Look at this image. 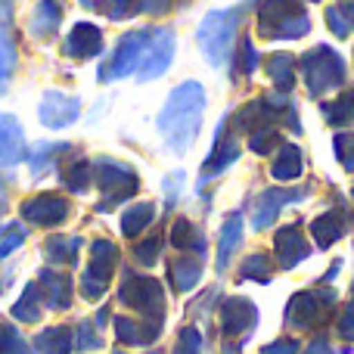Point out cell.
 <instances>
[{"instance_id":"20","label":"cell","mask_w":354,"mask_h":354,"mask_svg":"<svg viewBox=\"0 0 354 354\" xmlns=\"http://www.w3.org/2000/svg\"><path fill=\"white\" fill-rule=\"evenodd\" d=\"M174 280H177V289L180 292H187V289H193L196 286V280H199V261L196 258H189V255H183L180 261H174Z\"/></svg>"},{"instance_id":"9","label":"cell","mask_w":354,"mask_h":354,"mask_svg":"<svg viewBox=\"0 0 354 354\" xmlns=\"http://www.w3.org/2000/svg\"><path fill=\"white\" fill-rule=\"evenodd\" d=\"M78 112L81 109H78V100L75 97L50 91L41 103V122L47 124V128H66V124H72L75 118H78Z\"/></svg>"},{"instance_id":"21","label":"cell","mask_w":354,"mask_h":354,"mask_svg":"<svg viewBox=\"0 0 354 354\" xmlns=\"http://www.w3.org/2000/svg\"><path fill=\"white\" fill-rule=\"evenodd\" d=\"M301 171V156H299V149L295 147H286L280 153V159H277V165H274V177L277 180H289V177H299Z\"/></svg>"},{"instance_id":"24","label":"cell","mask_w":354,"mask_h":354,"mask_svg":"<svg viewBox=\"0 0 354 354\" xmlns=\"http://www.w3.org/2000/svg\"><path fill=\"white\" fill-rule=\"evenodd\" d=\"M311 230H314V236H317V243H320V245H330L333 239H339V233H342V221L333 218V212H326L324 218L314 221Z\"/></svg>"},{"instance_id":"32","label":"cell","mask_w":354,"mask_h":354,"mask_svg":"<svg viewBox=\"0 0 354 354\" xmlns=\"http://www.w3.org/2000/svg\"><path fill=\"white\" fill-rule=\"evenodd\" d=\"M351 19L348 16H345V10H342V6H336V10H330V28L333 31H336V35L339 37H345V35H348V31H351Z\"/></svg>"},{"instance_id":"22","label":"cell","mask_w":354,"mask_h":354,"mask_svg":"<svg viewBox=\"0 0 354 354\" xmlns=\"http://www.w3.org/2000/svg\"><path fill=\"white\" fill-rule=\"evenodd\" d=\"M12 314H16L19 320H25V324H35V320L41 317V308H37V286H35V283H28V286H25V295L19 299V305L12 308Z\"/></svg>"},{"instance_id":"25","label":"cell","mask_w":354,"mask_h":354,"mask_svg":"<svg viewBox=\"0 0 354 354\" xmlns=\"http://www.w3.org/2000/svg\"><path fill=\"white\" fill-rule=\"evenodd\" d=\"M268 72H270V78L277 81V87H283V91H289V87H292V59H289L286 53L274 56V59H270V66H268Z\"/></svg>"},{"instance_id":"12","label":"cell","mask_w":354,"mask_h":354,"mask_svg":"<svg viewBox=\"0 0 354 354\" xmlns=\"http://www.w3.org/2000/svg\"><path fill=\"white\" fill-rule=\"evenodd\" d=\"M100 47H103V35H100L97 25H87V22L75 25L72 35H68V41H66V53L78 56V59H91V56H97Z\"/></svg>"},{"instance_id":"1","label":"cell","mask_w":354,"mask_h":354,"mask_svg":"<svg viewBox=\"0 0 354 354\" xmlns=\"http://www.w3.org/2000/svg\"><path fill=\"white\" fill-rule=\"evenodd\" d=\"M202 109H205V91H202V84L187 81V84L171 91L165 109L159 112V131L174 153H187L193 147L196 134H199V124H202Z\"/></svg>"},{"instance_id":"6","label":"cell","mask_w":354,"mask_h":354,"mask_svg":"<svg viewBox=\"0 0 354 354\" xmlns=\"http://www.w3.org/2000/svg\"><path fill=\"white\" fill-rule=\"evenodd\" d=\"M97 183L106 189H112V196H106L103 205L100 208H112V202L115 199H124V196H131L137 189V177L128 171L124 165H118V162H97Z\"/></svg>"},{"instance_id":"4","label":"cell","mask_w":354,"mask_h":354,"mask_svg":"<svg viewBox=\"0 0 354 354\" xmlns=\"http://www.w3.org/2000/svg\"><path fill=\"white\" fill-rule=\"evenodd\" d=\"M342 59L330 47H317L314 53L305 56V81L311 87V93H324L333 84H342Z\"/></svg>"},{"instance_id":"10","label":"cell","mask_w":354,"mask_h":354,"mask_svg":"<svg viewBox=\"0 0 354 354\" xmlns=\"http://www.w3.org/2000/svg\"><path fill=\"white\" fill-rule=\"evenodd\" d=\"M122 301L140 308V311H156L162 314V289L156 280H147V277H131L122 289Z\"/></svg>"},{"instance_id":"3","label":"cell","mask_w":354,"mask_h":354,"mask_svg":"<svg viewBox=\"0 0 354 354\" xmlns=\"http://www.w3.org/2000/svg\"><path fill=\"white\" fill-rule=\"evenodd\" d=\"M149 37H153V31H147V28L124 35L122 44H118V50H115V56H112V62L100 72V78L103 81L124 78V75H131L134 68H140L143 53H147V47H149Z\"/></svg>"},{"instance_id":"26","label":"cell","mask_w":354,"mask_h":354,"mask_svg":"<svg viewBox=\"0 0 354 354\" xmlns=\"http://www.w3.org/2000/svg\"><path fill=\"white\" fill-rule=\"evenodd\" d=\"M326 115H330L336 124L351 122V115H354V91L345 93L342 100H336V103H333V109H326Z\"/></svg>"},{"instance_id":"27","label":"cell","mask_w":354,"mask_h":354,"mask_svg":"<svg viewBox=\"0 0 354 354\" xmlns=\"http://www.w3.org/2000/svg\"><path fill=\"white\" fill-rule=\"evenodd\" d=\"M0 354H25V342L12 326H0Z\"/></svg>"},{"instance_id":"14","label":"cell","mask_w":354,"mask_h":354,"mask_svg":"<svg viewBox=\"0 0 354 354\" xmlns=\"http://www.w3.org/2000/svg\"><path fill=\"white\" fill-rule=\"evenodd\" d=\"M277 252H280L283 268H292V264H299L308 255V245L295 227H286V230L277 233Z\"/></svg>"},{"instance_id":"13","label":"cell","mask_w":354,"mask_h":354,"mask_svg":"<svg viewBox=\"0 0 354 354\" xmlns=\"http://www.w3.org/2000/svg\"><path fill=\"white\" fill-rule=\"evenodd\" d=\"M301 196H305V189H292V193H286V189H268V193H261L258 208H255V227H268L270 221L277 218V212H280L283 202L301 199Z\"/></svg>"},{"instance_id":"30","label":"cell","mask_w":354,"mask_h":354,"mask_svg":"<svg viewBox=\"0 0 354 354\" xmlns=\"http://www.w3.org/2000/svg\"><path fill=\"white\" fill-rule=\"evenodd\" d=\"M270 268H268V258L264 255H252L249 261L243 264V277L245 280H255V277H261V280H268Z\"/></svg>"},{"instance_id":"40","label":"cell","mask_w":354,"mask_h":354,"mask_svg":"<svg viewBox=\"0 0 354 354\" xmlns=\"http://www.w3.org/2000/svg\"><path fill=\"white\" fill-rule=\"evenodd\" d=\"M3 196H6V189H3V183H0V199H3Z\"/></svg>"},{"instance_id":"38","label":"cell","mask_w":354,"mask_h":354,"mask_svg":"<svg viewBox=\"0 0 354 354\" xmlns=\"http://www.w3.org/2000/svg\"><path fill=\"white\" fill-rule=\"evenodd\" d=\"M10 22H12V10H10V3H3V0H0V31L10 28Z\"/></svg>"},{"instance_id":"28","label":"cell","mask_w":354,"mask_h":354,"mask_svg":"<svg viewBox=\"0 0 354 354\" xmlns=\"http://www.w3.org/2000/svg\"><path fill=\"white\" fill-rule=\"evenodd\" d=\"M68 187L75 189V193H84L87 189V180H91V165H87V162H75V168H68Z\"/></svg>"},{"instance_id":"15","label":"cell","mask_w":354,"mask_h":354,"mask_svg":"<svg viewBox=\"0 0 354 354\" xmlns=\"http://www.w3.org/2000/svg\"><path fill=\"white\" fill-rule=\"evenodd\" d=\"M59 19H62L59 6H56L53 0H41V3H37V10H35V19H31V31H35L37 37L53 35V31L59 28Z\"/></svg>"},{"instance_id":"5","label":"cell","mask_w":354,"mask_h":354,"mask_svg":"<svg viewBox=\"0 0 354 354\" xmlns=\"http://www.w3.org/2000/svg\"><path fill=\"white\" fill-rule=\"evenodd\" d=\"M171 56H174V31L171 28H162L153 35L149 41L147 53H143V62H140V78L143 81H153L171 66Z\"/></svg>"},{"instance_id":"33","label":"cell","mask_w":354,"mask_h":354,"mask_svg":"<svg viewBox=\"0 0 354 354\" xmlns=\"http://www.w3.org/2000/svg\"><path fill=\"white\" fill-rule=\"evenodd\" d=\"M274 143H277V134H274V131H261V134L252 137V149H255V153H268Z\"/></svg>"},{"instance_id":"34","label":"cell","mask_w":354,"mask_h":354,"mask_svg":"<svg viewBox=\"0 0 354 354\" xmlns=\"http://www.w3.org/2000/svg\"><path fill=\"white\" fill-rule=\"evenodd\" d=\"M12 62H16V56H12V47L6 41H0V78H6V75H10Z\"/></svg>"},{"instance_id":"8","label":"cell","mask_w":354,"mask_h":354,"mask_svg":"<svg viewBox=\"0 0 354 354\" xmlns=\"http://www.w3.org/2000/svg\"><path fill=\"white\" fill-rule=\"evenodd\" d=\"M22 214L31 221V224L56 227L68 218V205H66V199H59V196H37V199L25 202Z\"/></svg>"},{"instance_id":"2","label":"cell","mask_w":354,"mask_h":354,"mask_svg":"<svg viewBox=\"0 0 354 354\" xmlns=\"http://www.w3.org/2000/svg\"><path fill=\"white\" fill-rule=\"evenodd\" d=\"M233 28H236V19L233 12H208L199 25V47L205 53V59L214 68H221L230 56L233 47Z\"/></svg>"},{"instance_id":"19","label":"cell","mask_w":354,"mask_h":354,"mask_svg":"<svg viewBox=\"0 0 354 354\" xmlns=\"http://www.w3.org/2000/svg\"><path fill=\"white\" fill-rule=\"evenodd\" d=\"M37 345H41L47 354H68V348H72V333H68L66 326H56V330L41 333Z\"/></svg>"},{"instance_id":"39","label":"cell","mask_w":354,"mask_h":354,"mask_svg":"<svg viewBox=\"0 0 354 354\" xmlns=\"http://www.w3.org/2000/svg\"><path fill=\"white\" fill-rule=\"evenodd\" d=\"M295 351V342H280V345H274V348H268L264 354H292Z\"/></svg>"},{"instance_id":"16","label":"cell","mask_w":354,"mask_h":354,"mask_svg":"<svg viewBox=\"0 0 354 354\" xmlns=\"http://www.w3.org/2000/svg\"><path fill=\"white\" fill-rule=\"evenodd\" d=\"M44 289H47V301L53 308H66L68 305V295H72V280L68 277H59L53 270H44Z\"/></svg>"},{"instance_id":"17","label":"cell","mask_w":354,"mask_h":354,"mask_svg":"<svg viewBox=\"0 0 354 354\" xmlns=\"http://www.w3.org/2000/svg\"><path fill=\"white\" fill-rule=\"evenodd\" d=\"M78 245H81L78 236H50L47 245H44V252H47V258L53 264H72Z\"/></svg>"},{"instance_id":"36","label":"cell","mask_w":354,"mask_h":354,"mask_svg":"<svg viewBox=\"0 0 354 354\" xmlns=\"http://www.w3.org/2000/svg\"><path fill=\"white\" fill-rule=\"evenodd\" d=\"M243 56H245V75H252L255 72V66H258V56H255V47H252V41H243Z\"/></svg>"},{"instance_id":"31","label":"cell","mask_w":354,"mask_h":354,"mask_svg":"<svg viewBox=\"0 0 354 354\" xmlns=\"http://www.w3.org/2000/svg\"><path fill=\"white\" fill-rule=\"evenodd\" d=\"M25 239V230H22V224H12V227H6V236L0 239V258L3 255H10L12 249H16L19 243Z\"/></svg>"},{"instance_id":"23","label":"cell","mask_w":354,"mask_h":354,"mask_svg":"<svg viewBox=\"0 0 354 354\" xmlns=\"http://www.w3.org/2000/svg\"><path fill=\"white\" fill-rule=\"evenodd\" d=\"M153 221V205H134L131 212H124V218H122V230L128 233V236H134V233H140L143 227Z\"/></svg>"},{"instance_id":"7","label":"cell","mask_w":354,"mask_h":354,"mask_svg":"<svg viewBox=\"0 0 354 354\" xmlns=\"http://www.w3.org/2000/svg\"><path fill=\"white\" fill-rule=\"evenodd\" d=\"M112 268H115V245L103 243V239L93 243V264L84 274V295L87 299H100V295H103Z\"/></svg>"},{"instance_id":"35","label":"cell","mask_w":354,"mask_h":354,"mask_svg":"<svg viewBox=\"0 0 354 354\" xmlns=\"http://www.w3.org/2000/svg\"><path fill=\"white\" fill-rule=\"evenodd\" d=\"M156 252H159V239H149V243H143L140 249H137V258H140L143 264H153L156 261Z\"/></svg>"},{"instance_id":"11","label":"cell","mask_w":354,"mask_h":354,"mask_svg":"<svg viewBox=\"0 0 354 354\" xmlns=\"http://www.w3.org/2000/svg\"><path fill=\"white\" fill-rule=\"evenodd\" d=\"M25 159V134L16 115H0V165H16Z\"/></svg>"},{"instance_id":"18","label":"cell","mask_w":354,"mask_h":354,"mask_svg":"<svg viewBox=\"0 0 354 354\" xmlns=\"http://www.w3.org/2000/svg\"><path fill=\"white\" fill-rule=\"evenodd\" d=\"M239 239H243V218H239V214H233V218L224 224V236H221L218 270H224V268H227V261H230V252L239 245Z\"/></svg>"},{"instance_id":"37","label":"cell","mask_w":354,"mask_h":354,"mask_svg":"<svg viewBox=\"0 0 354 354\" xmlns=\"http://www.w3.org/2000/svg\"><path fill=\"white\" fill-rule=\"evenodd\" d=\"M345 143H348L351 149H345V147H339V143H336V147H339V156H342V165L348 168V171H354V137H345Z\"/></svg>"},{"instance_id":"29","label":"cell","mask_w":354,"mask_h":354,"mask_svg":"<svg viewBox=\"0 0 354 354\" xmlns=\"http://www.w3.org/2000/svg\"><path fill=\"white\" fill-rule=\"evenodd\" d=\"M174 245H177V249H187V245L202 249L199 236H193V227H189L187 221H177V224H174Z\"/></svg>"}]
</instances>
